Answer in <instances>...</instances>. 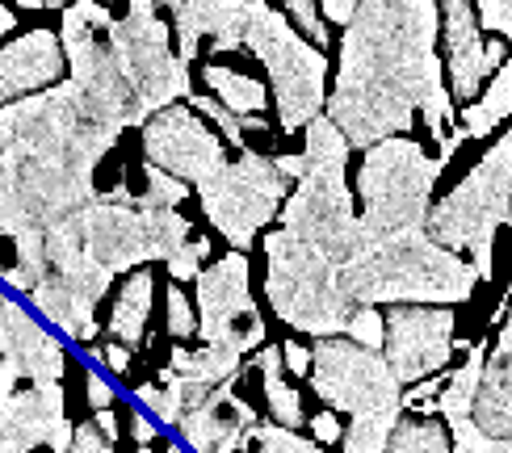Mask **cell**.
Returning <instances> with one entry per match:
<instances>
[{"label":"cell","mask_w":512,"mask_h":453,"mask_svg":"<svg viewBox=\"0 0 512 453\" xmlns=\"http://www.w3.org/2000/svg\"><path fill=\"white\" fill-rule=\"evenodd\" d=\"M336 89L324 97L328 122L349 147L408 135L416 114L437 143L450 135L454 97L441 80L437 0H361L345 21Z\"/></svg>","instance_id":"6da1fadb"},{"label":"cell","mask_w":512,"mask_h":453,"mask_svg":"<svg viewBox=\"0 0 512 453\" xmlns=\"http://www.w3.org/2000/svg\"><path fill=\"white\" fill-rule=\"evenodd\" d=\"M122 139L72 80L0 105V235H47L97 202L93 168Z\"/></svg>","instance_id":"7a4b0ae2"},{"label":"cell","mask_w":512,"mask_h":453,"mask_svg":"<svg viewBox=\"0 0 512 453\" xmlns=\"http://www.w3.org/2000/svg\"><path fill=\"white\" fill-rule=\"evenodd\" d=\"M479 277L458 252L433 244L424 231L399 235L378 248L353 252L336 265V290L349 307H378V302H466Z\"/></svg>","instance_id":"3957f363"},{"label":"cell","mask_w":512,"mask_h":453,"mask_svg":"<svg viewBox=\"0 0 512 453\" xmlns=\"http://www.w3.org/2000/svg\"><path fill=\"white\" fill-rule=\"evenodd\" d=\"M303 131H307L303 177H298V189L286 198V206L277 210L282 214V231L298 235L315 252H324L332 265H345L357 252V210L345 185L353 147L324 114L311 118Z\"/></svg>","instance_id":"277c9868"},{"label":"cell","mask_w":512,"mask_h":453,"mask_svg":"<svg viewBox=\"0 0 512 453\" xmlns=\"http://www.w3.org/2000/svg\"><path fill=\"white\" fill-rule=\"evenodd\" d=\"M441 160L424 156V147L408 135L382 139L366 147V160L357 168V252L378 248L399 235L424 231L429 198L441 177Z\"/></svg>","instance_id":"5b68a950"},{"label":"cell","mask_w":512,"mask_h":453,"mask_svg":"<svg viewBox=\"0 0 512 453\" xmlns=\"http://www.w3.org/2000/svg\"><path fill=\"white\" fill-rule=\"evenodd\" d=\"M512 214V135H500L496 147L466 172V181L429 206L424 235L433 244L458 252L475 269L479 282H492V244Z\"/></svg>","instance_id":"8992f818"},{"label":"cell","mask_w":512,"mask_h":453,"mask_svg":"<svg viewBox=\"0 0 512 453\" xmlns=\"http://www.w3.org/2000/svg\"><path fill=\"white\" fill-rule=\"evenodd\" d=\"M265 298L290 332L340 336L353 307L336 290V265L290 231L265 235Z\"/></svg>","instance_id":"52a82bcc"},{"label":"cell","mask_w":512,"mask_h":453,"mask_svg":"<svg viewBox=\"0 0 512 453\" xmlns=\"http://www.w3.org/2000/svg\"><path fill=\"white\" fill-rule=\"evenodd\" d=\"M240 47H248L269 68L277 118L282 131H303L311 118L324 114V76L328 59L307 38H298L290 17L269 9L265 0H244V30Z\"/></svg>","instance_id":"ba28073f"},{"label":"cell","mask_w":512,"mask_h":453,"mask_svg":"<svg viewBox=\"0 0 512 453\" xmlns=\"http://www.w3.org/2000/svg\"><path fill=\"white\" fill-rule=\"evenodd\" d=\"M110 26H114V17L101 0H72L63 9L59 51H63V68H72V84L80 89L84 105L101 122L118 126V131H131V126H143L147 118L131 97V84L122 80Z\"/></svg>","instance_id":"9c48e42d"},{"label":"cell","mask_w":512,"mask_h":453,"mask_svg":"<svg viewBox=\"0 0 512 453\" xmlns=\"http://www.w3.org/2000/svg\"><path fill=\"white\" fill-rule=\"evenodd\" d=\"M42 252H47V269H42V282L30 290L34 307L47 315L63 336H72L80 344L97 340V302L110 294L114 273L101 269L80 240V223L72 219L55 223L42 235Z\"/></svg>","instance_id":"30bf717a"},{"label":"cell","mask_w":512,"mask_h":453,"mask_svg":"<svg viewBox=\"0 0 512 453\" xmlns=\"http://www.w3.org/2000/svg\"><path fill=\"white\" fill-rule=\"evenodd\" d=\"M110 38L122 80L131 84V97L143 110V118H152L164 105H177L181 97L194 93L189 63L177 59L173 42H168V26L156 17L152 0H131V13L114 21Z\"/></svg>","instance_id":"8fae6325"},{"label":"cell","mask_w":512,"mask_h":453,"mask_svg":"<svg viewBox=\"0 0 512 453\" xmlns=\"http://www.w3.org/2000/svg\"><path fill=\"white\" fill-rule=\"evenodd\" d=\"M282 172L273 168L269 156H256V151H240L236 164H223L215 177L198 185V198L206 219L223 231V240L231 244V252H248L256 244V231H265L286 198Z\"/></svg>","instance_id":"7c38bea8"},{"label":"cell","mask_w":512,"mask_h":453,"mask_svg":"<svg viewBox=\"0 0 512 453\" xmlns=\"http://www.w3.org/2000/svg\"><path fill=\"white\" fill-rule=\"evenodd\" d=\"M307 378L319 403L340 416L399 412V382L391 365L378 349H366L349 336H315Z\"/></svg>","instance_id":"4fadbf2b"},{"label":"cell","mask_w":512,"mask_h":453,"mask_svg":"<svg viewBox=\"0 0 512 453\" xmlns=\"http://www.w3.org/2000/svg\"><path fill=\"white\" fill-rule=\"evenodd\" d=\"M454 336H458V315L454 307L441 302H391L382 315V344L378 353L391 365V374L403 386H416L454 361Z\"/></svg>","instance_id":"5bb4252c"},{"label":"cell","mask_w":512,"mask_h":453,"mask_svg":"<svg viewBox=\"0 0 512 453\" xmlns=\"http://www.w3.org/2000/svg\"><path fill=\"white\" fill-rule=\"evenodd\" d=\"M198 340L202 344H231L240 357L265 344V315L252 302L248 256L227 252L223 261L202 269L198 277Z\"/></svg>","instance_id":"9a60e30c"},{"label":"cell","mask_w":512,"mask_h":453,"mask_svg":"<svg viewBox=\"0 0 512 453\" xmlns=\"http://www.w3.org/2000/svg\"><path fill=\"white\" fill-rule=\"evenodd\" d=\"M139 131H143L147 164H156L160 172H168V177H177L185 185H202L227 164L223 139L189 105H164Z\"/></svg>","instance_id":"2e32d148"},{"label":"cell","mask_w":512,"mask_h":453,"mask_svg":"<svg viewBox=\"0 0 512 453\" xmlns=\"http://www.w3.org/2000/svg\"><path fill=\"white\" fill-rule=\"evenodd\" d=\"M441 30H445V63H450V97L471 101L479 97V84L492 80V72L508 59L504 38L483 42L479 17L471 0H441Z\"/></svg>","instance_id":"e0dca14e"},{"label":"cell","mask_w":512,"mask_h":453,"mask_svg":"<svg viewBox=\"0 0 512 453\" xmlns=\"http://www.w3.org/2000/svg\"><path fill=\"white\" fill-rule=\"evenodd\" d=\"M63 72V51L51 30H30L9 47H0V105L26 93L51 89Z\"/></svg>","instance_id":"ac0fdd59"},{"label":"cell","mask_w":512,"mask_h":453,"mask_svg":"<svg viewBox=\"0 0 512 453\" xmlns=\"http://www.w3.org/2000/svg\"><path fill=\"white\" fill-rule=\"evenodd\" d=\"M256 424L261 420H256L248 407L227 391V386H219V391L198 407V412H189V416L177 420L181 437L189 441L194 453H236Z\"/></svg>","instance_id":"d6986e66"},{"label":"cell","mask_w":512,"mask_h":453,"mask_svg":"<svg viewBox=\"0 0 512 453\" xmlns=\"http://www.w3.org/2000/svg\"><path fill=\"white\" fill-rule=\"evenodd\" d=\"M152 298H156L152 273L135 269L122 282V290L114 294L110 319H105V332H110V340H118V344H126V349L139 353L143 340H147V319H152Z\"/></svg>","instance_id":"ffe728a7"},{"label":"cell","mask_w":512,"mask_h":453,"mask_svg":"<svg viewBox=\"0 0 512 453\" xmlns=\"http://www.w3.org/2000/svg\"><path fill=\"white\" fill-rule=\"evenodd\" d=\"M382 453H454V433L437 412L399 407Z\"/></svg>","instance_id":"44dd1931"},{"label":"cell","mask_w":512,"mask_h":453,"mask_svg":"<svg viewBox=\"0 0 512 453\" xmlns=\"http://www.w3.org/2000/svg\"><path fill=\"white\" fill-rule=\"evenodd\" d=\"M508 110H512V63L504 59L496 68L492 89L483 93V101H466L462 114H454V118H462V135L466 139H487L508 118Z\"/></svg>","instance_id":"7402d4cb"},{"label":"cell","mask_w":512,"mask_h":453,"mask_svg":"<svg viewBox=\"0 0 512 453\" xmlns=\"http://www.w3.org/2000/svg\"><path fill=\"white\" fill-rule=\"evenodd\" d=\"M206 84L215 89V97H223L219 105L227 114H236V118H261L265 110V89L256 84L252 76H240V72H231V68H219V63H210V68L202 72Z\"/></svg>","instance_id":"603a6c76"},{"label":"cell","mask_w":512,"mask_h":453,"mask_svg":"<svg viewBox=\"0 0 512 453\" xmlns=\"http://www.w3.org/2000/svg\"><path fill=\"white\" fill-rule=\"evenodd\" d=\"M399 412H378V416H349L345 433H340V453H382L387 433Z\"/></svg>","instance_id":"cb8c5ba5"},{"label":"cell","mask_w":512,"mask_h":453,"mask_svg":"<svg viewBox=\"0 0 512 453\" xmlns=\"http://www.w3.org/2000/svg\"><path fill=\"white\" fill-rule=\"evenodd\" d=\"M17 240V265L5 273L9 286L30 294L42 282V269H47V252H42V231H26V235H13Z\"/></svg>","instance_id":"d4e9b609"},{"label":"cell","mask_w":512,"mask_h":453,"mask_svg":"<svg viewBox=\"0 0 512 453\" xmlns=\"http://www.w3.org/2000/svg\"><path fill=\"white\" fill-rule=\"evenodd\" d=\"M185 198H189V185L185 181L168 177V172H160L156 164H147V193H139L131 206L135 210H177Z\"/></svg>","instance_id":"484cf974"},{"label":"cell","mask_w":512,"mask_h":453,"mask_svg":"<svg viewBox=\"0 0 512 453\" xmlns=\"http://www.w3.org/2000/svg\"><path fill=\"white\" fill-rule=\"evenodd\" d=\"M164 302H168V336H173V344H181V349H189V340H198V311H194V302H189V294L181 290V282L168 286Z\"/></svg>","instance_id":"4316f807"},{"label":"cell","mask_w":512,"mask_h":453,"mask_svg":"<svg viewBox=\"0 0 512 453\" xmlns=\"http://www.w3.org/2000/svg\"><path fill=\"white\" fill-rule=\"evenodd\" d=\"M256 453H324V449L307 441L303 433H290V428L256 424Z\"/></svg>","instance_id":"83f0119b"},{"label":"cell","mask_w":512,"mask_h":453,"mask_svg":"<svg viewBox=\"0 0 512 453\" xmlns=\"http://www.w3.org/2000/svg\"><path fill=\"white\" fill-rule=\"evenodd\" d=\"M189 110H198V114H206V118H215V122H219V131L227 135V143H236V147L244 151V118L227 114L223 105H219V97H194V93H189Z\"/></svg>","instance_id":"f1b7e54d"},{"label":"cell","mask_w":512,"mask_h":453,"mask_svg":"<svg viewBox=\"0 0 512 453\" xmlns=\"http://www.w3.org/2000/svg\"><path fill=\"white\" fill-rule=\"evenodd\" d=\"M340 336L366 344V349H378L382 344V311L378 307H353V315H349V323H345V332Z\"/></svg>","instance_id":"f546056e"},{"label":"cell","mask_w":512,"mask_h":453,"mask_svg":"<svg viewBox=\"0 0 512 453\" xmlns=\"http://www.w3.org/2000/svg\"><path fill=\"white\" fill-rule=\"evenodd\" d=\"M282 5L294 13L298 26L311 34V47L324 51V47H328V30H324V17H319V5H315V0H282Z\"/></svg>","instance_id":"4dcf8cb0"},{"label":"cell","mask_w":512,"mask_h":453,"mask_svg":"<svg viewBox=\"0 0 512 453\" xmlns=\"http://www.w3.org/2000/svg\"><path fill=\"white\" fill-rule=\"evenodd\" d=\"M479 30H496L500 38L512 30V0H471Z\"/></svg>","instance_id":"1f68e13d"},{"label":"cell","mask_w":512,"mask_h":453,"mask_svg":"<svg viewBox=\"0 0 512 453\" xmlns=\"http://www.w3.org/2000/svg\"><path fill=\"white\" fill-rule=\"evenodd\" d=\"M315 5H324V17H328V21H340V26H345L361 0H315Z\"/></svg>","instance_id":"d6a6232c"},{"label":"cell","mask_w":512,"mask_h":453,"mask_svg":"<svg viewBox=\"0 0 512 453\" xmlns=\"http://www.w3.org/2000/svg\"><path fill=\"white\" fill-rule=\"evenodd\" d=\"M13 26H17V17H13V13H9L5 5H0V34H9Z\"/></svg>","instance_id":"836d02e7"},{"label":"cell","mask_w":512,"mask_h":453,"mask_svg":"<svg viewBox=\"0 0 512 453\" xmlns=\"http://www.w3.org/2000/svg\"><path fill=\"white\" fill-rule=\"evenodd\" d=\"M164 5H168V9H177V5H185V0H164Z\"/></svg>","instance_id":"e575fe53"}]
</instances>
